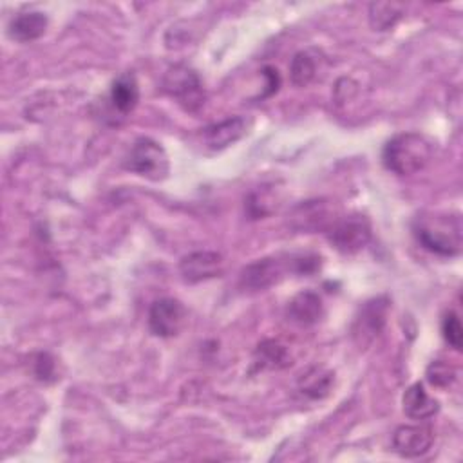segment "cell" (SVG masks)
I'll return each mask as SVG.
<instances>
[{"mask_svg":"<svg viewBox=\"0 0 463 463\" xmlns=\"http://www.w3.org/2000/svg\"><path fill=\"white\" fill-rule=\"evenodd\" d=\"M320 266V257L313 253H298L282 257H264L248 264L241 271V286L251 291H262L282 280L288 273L309 275Z\"/></svg>","mask_w":463,"mask_h":463,"instance_id":"cell-1","label":"cell"},{"mask_svg":"<svg viewBox=\"0 0 463 463\" xmlns=\"http://www.w3.org/2000/svg\"><path fill=\"white\" fill-rule=\"evenodd\" d=\"M412 233L421 248L439 257H456L461 251L459 213H421L412 222Z\"/></svg>","mask_w":463,"mask_h":463,"instance_id":"cell-2","label":"cell"},{"mask_svg":"<svg viewBox=\"0 0 463 463\" xmlns=\"http://www.w3.org/2000/svg\"><path fill=\"white\" fill-rule=\"evenodd\" d=\"M434 156V143L418 132H402L391 137L382 152L387 170L398 175H412L423 170Z\"/></svg>","mask_w":463,"mask_h":463,"instance_id":"cell-3","label":"cell"},{"mask_svg":"<svg viewBox=\"0 0 463 463\" xmlns=\"http://www.w3.org/2000/svg\"><path fill=\"white\" fill-rule=\"evenodd\" d=\"M163 90L177 101L186 112H197L206 101V90L199 74L183 63L166 69L163 76Z\"/></svg>","mask_w":463,"mask_h":463,"instance_id":"cell-4","label":"cell"},{"mask_svg":"<svg viewBox=\"0 0 463 463\" xmlns=\"http://www.w3.org/2000/svg\"><path fill=\"white\" fill-rule=\"evenodd\" d=\"M123 165L127 170L148 181H163L170 172V163L165 148L150 137L136 139Z\"/></svg>","mask_w":463,"mask_h":463,"instance_id":"cell-5","label":"cell"},{"mask_svg":"<svg viewBox=\"0 0 463 463\" xmlns=\"http://www.w3.org/2000/svg\"><path fill=\"white\" fill-rule=\"evenodd\" d=\"M327 239L340 253L353 255L365 248L371 241V222L362 213L336 217L327 230Z\"/></svg>","mask_w":463,"mask_h":463,"instance_id":"cell-6","label":"cell"},{"mask_svg":"<svg viewBox=\"0 0 463 463\" xmlns=\"http://www.w3.org/2000/svg\"><path fill=\"white\" fill-rule=\"evenodd\" d=\"M387 311H389V300L385 297L371 298L360 307L351 327L353 340L360 349L367 347L382 333L385 326Z\"/></svg>","mask_w":463,"mask_h":463,"instance_id":"cell-7","label":"cell"},{"mask_svg":"<svg viewBox=\"0 0 463 463\" xmlns=\"http://www.w3.org/2000/svg\"><path fill=\"white\" fill-rule=\"evenodd\" d=\"M186 307L172 297H163L152 302L148 309V327L156 336H175L186 324Z\"/></svg>","mask_w":463,"mask_h":463,"instance_id":"cell-8","label":"cell"},{"mask_svg":"<svg viewBox=\"0 0 463 463\" xmlns=\"http://www.w3.org/2000/svg\"><path fill=\"white\" fill-rule=\"evenodd\" d=\"M336 221V210L331 203L322 199L306 201L293 208L289 215V224L298 232H318L329 230V226Z\"/></svg>","mask_w":463,"mask_h":463,"instance_id":"cell-9","label":"cell"},{"mask_svg":"<svg viewBox=\"0 0 463 463\" xmlns=\"http://www.w3.org/2000/svg\"><path fill=\"white\" fill-rule=\"evenodd\" d=\"M224 271V259L217 251H194L181 259L179 273L184 282L197 284L219 277Z\"/></svg>","mask_w":463,"mask_h":463,"instance_id":"cell-10","label":"cell"},{"mask_svg":"<svg viewBox=\"0 0 463 463\" xmlns=\"http://www.w3.org/2000/svg\"><path fill=\"white\" fill-rule=\"evenodd\" d=\"M434 441V430L429 425H400L392 434V449L402 458L423 456Z\"/></svg>","mask_w":463,"mask_h":463,"instance_id":"cell-11","label":"cell"},{"mask_svg":"<svg viewBox=\"0 0 463 463\" xmlns=\"http://www.w3.org/2000/svg\"><path fill=\"white\" fill-rule=\"evenodd\" d=\"M250 119L244 116H233L219 123H212L201 128L203 143L212 150H222L239 141L250 130Z\"/></svg>","mask_w":463,"mask_h":463,"instance_id":"cell-12","label":"cell"},{"mask_svg":"<svg viewBox=\"0 0 463 463\" xmlns=\"http://www.w3.org/2000/svg\"><path fill=\"white\" fill-rule=\"evenodd\" d=\"M324 315V304L322 298L315 291H300L297 293L286 307V317L293 324L298 326H313L317 324Z\"/></svg>","mask_w":463,"mask_h":463,"instance_id":"cell-13","label":"cell"},{"mask_svg":"<svg viewBox=\"0 0 463 463\" xmlns=\"http://www.w3.org/2000/svg\"><path fill=\"white\" fill-rule=\"evenodd\" d=\"M109 99L118 114L127 116L128 112H132L139 101V85L136 76L132 72L119 74L110 85Z\"/></svg>","mask_w":463,"mask_h":463,"instance_id":"cell-14","label":"cell"},{"mask_svg":"<svg viewBox=\"0 0 463 463\" xmlns=\"http://www.w3.org/2000/svg\"><path fill=\"white\" fill-rule=\"evenodd\" d=\"M402 405H403V412L411 420H429L439 411V402L434 396H430L420 382L412 383L403 392Z\"/></svg>","mask_w":463,"mask_h":463,"instance_id":"cell-15","label":"cell"},{"mask_svg":"<svg viewBox=\"0 0 463 463\" xmlns=\"http://www.w3.org/2000/svg\"><path fill=\"white\" fill-rule=\"evenodd\" d=\"M47 24L49 20L42 11L18 13L9 22V36L16 42H33L45 33Z\"/></svg>","mask_w":463,"mask_h":463,"instance_id":"cell-16","label":"cell"},{"mask_svg":"<svg viewBox=\"0 0 463 463\" xmlns=\"http://www.w3.org/2000/svg\"><path fill=\"white\" fill-rule=\"evenodd\" d=\"M333 380H335V374L324 367H311L307 369L306 373L300 374L298 378V389L302 394L313 398V400H318V398H324L331 392V387H333Z\"/></svg>","mask_w":463,"mask_h":463,"instance_id":"cell-17","label":"cell"},{"mask_svg":"<svg viewBox=\"0 0 463 463\" xmlns=\"http://www.w3.org/2000/svg\"><path fill=\"white\" fill-rule=\"evenodd\" d=\"M255 364L260 369H284L291 364V356L277 340H264L255 349Z\"/></svg>","mask_w":463,"mask_h":463,"instance_id":"cell-18","label":"cell"},{"mask_svg":"<svg viewBox=\"0 0 463 463\" xmlns=\"http://www.w3.org/2000/svg\"><path fill=\"white\" fill-rule=\"evenodd\" d=\"M403 5L394 2H374L369 5V24L374 31H387L396 25L403 14Z\"/></svg>","mask_w":463,"mask_h":463,"instance_id":"cell-19","label":"cell"},{"mask_svg":"<svg viewBox=\"0 0 463 463\" xmlns=\"http://www.w3.org/2000/svg\"><path fill=\"white\" fill-rule=\"evenodd\" d=\"M317 76V60L307 52L300 51L289 63V78L295 87L309 85Z\"/></svg>","mask_w":463,"mask_h":463,"instance_id":"cell-20","label":"cell"},{"mask_svg":"<svg viewBox=\"0 0 463 463\" xmlns=\"http://www.w3.org/2000/svg\"><path fill=\"white\" fill-rule=\"evenodd\" d=\"M427 382L438 389H445L450 387L456 378H458V371L454 365H450L445 360H432L425 371Z\"/></svg>","mask_w":463,"mask_h":463,"instance_id":"cell-21","label":"cell"},{"mask_svg":"<svg viewBox=\"0 0 463 463\" xmlns=\"http://www.w3.org/2000/svg\"><path fill=\"white\" fill-rule=\"evenodd\" d=\"M441 335L445 338V342L456 349V351H461V345H463V329H461V322H459V317L454 313V311H447L443 315V320H441Z\"/></svg>","mask_w":463,"mask_h":463,"instance_id":"cell-22","label":"cell"},{"mask_svg":"<svg viewBox=\"0 0 463 463\" xmlns=\"http://www.w3.org/2000/svg\"><path fill=\"white\" fill-rule=\"evenodd\" d=\"M260 74L266 78V85H264L266 89H264V92H262V96H260V98H264V96L273 94V92L279 89V85H280V76H279L277 69H273V67H264Z\"/></svg>","mask_w":463,"mask_h":463,"instance_id":"cell-23","label":"cell"},{"mask_svg":"<svg viewBox=\"0 0 463 463\" xmlns=\"http://www.w3.org/2000/svg\"><path fill=\"white\" fill-rule=\"evenodd\" d=\"M54 374V362L49 354H40L36 360V376L40 380H49Z\"/></svg>","mask_w":463,"mask_h":463,"instance_id":"cell-24","label":"cell"}]
</instances>
